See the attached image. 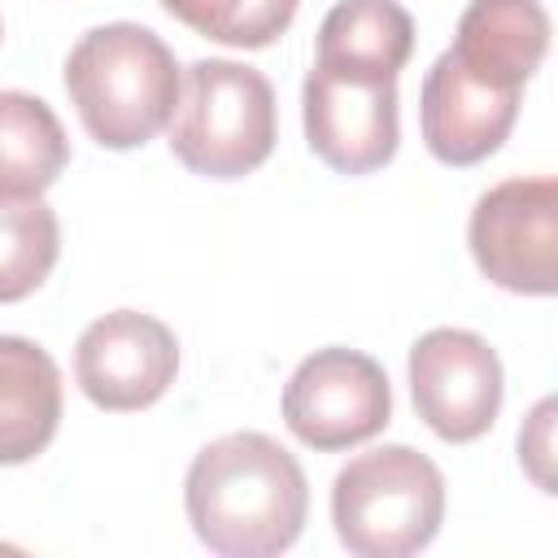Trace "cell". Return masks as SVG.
I'll return each mask as SVG.
<instances>
[{
  "instance_id": "6da1fadb",
  "label": "cell",
  "mask_w": 558,
  "mask_h": 558,
  "mask_svg": "<svg viewBox=\"0 0 558 558\" xmlns=\"http://www.w3.org/2000/svg\"><path fill=\"white\" fill-rule=\"evenodd\" d=\"M187 523L222 558L283 554L310 510L301 462L266 432H231L209 440L183 484Z\"/></svg>"
},
{
  "instance_id": "7a4b0ae2",
  "label": "cell",
  "mask_w": 558,
  "mask_h": 558,
  "mask_svg": "<svg viewBox=\"0 0 558 558\" xmlns=\"http://www.w3.org/2000/svg\"><path fill=\"white\" fill-rule=\"evenodd\" d=\"M179 61L161 35L135 22L87 31L65 61V92L105 148L148 144L179 105Z\"/></svg>"
},
{
  "instance_id": "3957f363",
  "label": "cell",
  "mask_w": 558,
  "mask_h": 558,
  "mask_svg": "<svg viewBox=\"0 0 558 558\" xmlns=\"http://www.w3.org/2000/svg\"><path fill=\"white\" fill-rule=\"evenodd\" d=\"M445 519V475L410 445H379L349 458L331 484V523L357 558L418 554Z\"/></svg>"
},
{
  "instance_id": "277c9868",
  "label": "cell",
  "mask_w": 558,
  "mask_h": 558,
  "mask_svg": "<svg viewBox=\"0 0 558 558\" xmlns=\"http://www.w3.org/2000/svg\"><path fill=\"white\" fill-rule=\"evenodd\" d=\"M174 157L205 179H244L275 148V87L253 65L209 57L179 78L170 113Z\"/></svg>"
},
{
  "instance_id": "5b68a950",
  "label": "cell",
  "mask_w": 558,
  "mask_h": 558,
  "mask_svg": "<svg viewBox=\"0 0 558 558\" xmlns=\"http://www.w3.org/2000/svg\"><path fill=\"white\" fill-rule=\"evenodd\" d=\"M471 257L506 292H558V183L506 179L471 209Z\"/></svg>"
},
{
  "instance_id": "8992f818",
  "label": "cell",
  "mask_w": 558,
  "mask_h": 558,
  "mask_svg": "<svg viewBox=\"0 0 558 558\" xmlns=\"http://www.w3.org/2000/svg\"><path fill=\"white\" fill-rule=\"evenodd\" d=\"M392 418V388L375 357L357 349L310 353L283 388V423L310 449H353Z\"/></svg>"
},
{
  "instance_id": "52a82bcc",
  "label": "cell",
  "mask_w": 558,
  "mask_h": 558,
  "mask_svg": "<svg viewBox=\"0 0 558 558\" xmlns=\"http://www.w3.org/2000/svg\"><path fill=\"white\" fill-rule=\"evenodd\" d=\"M410 392L418 418L453 445L480 440L501 410V362L484 336L432 327L410 349Z\"/></svg>"
},
{
  "instance_id": "ba28073f",
  "label": "cell",
  "mask_w": 558,
  "mask_h": 558,
  "mask_svg": "<svg viewBox=\"0 0 558 558\" xmlns=\"http://www.w3.org/2000/svg\"><path fill=\"white\" fill-rule=\"evenodd\" d=\"M179 371L174 331L140 310H113L78 336L74 375L92 405L131 414L153 405Z\"/></svg>"
},
{
  "instance_id": "9c48e42d",
  "label": "cell",
  "mask_w": 558,
  "mask_h": 558,
  "mask_svg": "<svg viewBox=\"0 0 558 558\" xmlns=\"http://www.w3.org/2000/svg\"><path fill=\"white\" fill-rule=\"evenodd\" d=\"M305 140L336 174H371L397 153V78H349L323 65L310 70Z\"/></svg>"
},
{
  "instance_id": "30bf717a",
  "label": "cell",
  "mask_w": 558,
  "mask_h": 558,
  "mask_svg": "<svg viewBox=\"0 0 558 558\" xmlns=\"http://www.w3.org/2000/svg\"><path fill=\"white\" fill-rule=\"evenodd\" d=\"M523 87H497L475 78L453 52H440L423 78V140L445 166H475L501 148L519 118Z\"/></svg>"
},
{
  "instance_id": "8fae6325",
  "label": "cell",
  "mask_w": 558,
  "mask_h": 558,
  "mask_svg": "<svg viewBox=\"0 0 558 558\" xmlns=\"http://www.w3.org/2000/svg\"><path fill=\"white\" fill-rule=\"evenodd\" d=\"M449 52L484 83L523 87L549 52V13L541 0H471Z\"/></svg>"
},
{
  "instance_id": "7c38bea8",
  "label": "cell",
  "mask_w": 558,
  "mask_h": 558,
  "mask_svg": "<svg viewBox=\"0 0 558 558\" xmlns=\"http://www.w3.org/2000/svg\"><path fill=\"white\" fill-rule=\"evenodd\" d=\"M61 423V371L26 336H0V466L31 462Z\"/></svg>"
},
{
  "instance_id": "4fadbf2b",
  "label": "cell",
  "mask_w": 558,
  "mask_h": 558,
  "mask_svg": "<svg viewBox=\"0 0 558 558\" xmlns=\"http://www.w3.org/2000/svg\"><path fill=\"white\" fill-rule=\"evenodd\" d=\"M414 52V22L397 0H340L318 26V61L349 78H397Z\"/></svg>"
},
{
  "instance_id": "5bb4252c",
  "label": "cell",
  "mask_w": 558,
  "mask_h": 558,
  "mask_svg": "<svg viewBox=\"0 0 558 558\" xmlns=\"http://www.w3.org/2000/svg\"><path fill=\"white\" fill-rule=\"evenodd\" d=\"M70 161L57 113L26 92H0V201H35Z\"/></svg>"
},
{
  "instance_id": "9a60e30c",
  "label": "cell",
  "mask_w": 558,
  "mask_h": 558,
  "mask_svg": "<svg viewBox=\"0 0 558 558\" xmlns=\"http://www.w3.org/2000/svg\"><path fill=\"white\" fill-rule=\"evenodd\" d=\"M61 253L57 214L35 201H0V305L31 296Z\"/></svg>"
},
{
  "instance_id": "2e32d148",
  "label": "cell",
  "mask_w": 558,
  "mask_h": 558,
  "mask_svg": "<svg viewBox=\"0 0 558 558\" xmlns=\"http://www.w3.org/2000/svg\"><path fill=\"white\" fill-rule=\"evenodd\" d=\"M301 0H161L170 17H179L187 31L231 44V48H266L275 44Z\"/></svg>"
}]
</instances>
